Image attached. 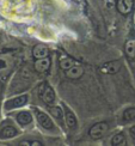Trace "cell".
Returning a JSON list of instances; mask_svg holds the SVG:
<instances>
[{
	"label": "cell",
	"instance_id": "7",
	"mask_svg": "<svg viewBox=\"0 0 135 146\" xmlns=\"http://www.w3.org/2000/svg\"><path fill=\"white\" fill-rule=\"evenodd\" d=\"M134 0H117V10L122 15H128L133 9Z\"/></svg>",
	"mask_w": 135,
	"mask_h": 146
},
{
	"label": "cell",
	"instance_id": "18",
	"mask_svg": "<svg viewBox=\"0 0 135 146\" xmlns=\"http://www.w3.org/2000/svg\"><path fill=\"white\" fill-rule=\"evenodd\" d=\"M68 1L72 3L73 5H75L80 11H86V9H87L86 0H68Z\"/></svg>",
	"mask_w": 135,
	"mask_h": 146
},
{
	"label": "cell",
	"instance_id": "14",
	"mask_svg": "<svg viewBox=\"0 0 135 146\" xmlns=\"http://www.w3.org/2000/svg\"><path fill=\"white\" fill-rule=\"evenodd\" d=\"M133 120H135V108H128L123 113V121L130 122Z\"/></svg>",
	"mask_w": 135,
	"mask_h": 146
},
{
	"label": "cell",
	"instance_id": "20",
	"mask_svg": "<svg viewBox=\"0 0 135 146\" xmlns=\"http://www.w3.org/2000/svg\"><path fill=\"white\" fill-rule=\"evenodd\" d=\"M22 145H35V146H42L41 141H23Z\"/></svg>",
	"mask_w": 135,
	"mask_h": 146
},
{
	"label": "cell",
	"instance_id": "19",
	"mask_svg": "<svg viewBox=\"0 0 135 146\" xmlns=\"http://www.w3.org/2000/svg\"><path fill=\"white\" fill-rule=\"evenodd\" d=\"M50 111H52V114L54 115V116L56 119H59V120H62V117L65 116L62 110H61V108H59V107H53L50 109Z\"/></svg>",
	"mask_w": 135,
	"mask_h": 146
},
{
	"label": "cell",
	"instance_id": "11",
	"mask_svg": "<svg viewBox=\"0 0 135 146\" xmlns=\"http://www.w3.org/2000/svg\"><path fill=\"white\" fill-rule=\"evenodd\" d=\"M49 67H50V60H49V58L37 59V61L35 62V70L37 72H47Z\"/></svg>",
	"mask_w": 135,
	"mask_h": 146
},
{
	"label": "cell",
	"instance_id": "9",
	"mask_svg": "<svg viewBox=\"0 0 135 146\" xmlns=\"http://www.w3.org/2000/svg\"><path fill=\"white\" fill-rule=\"evenodd\" d=\"M65 72H66V76L71 79H79L84 74V70L81 66H79V65H73L72 67L66 70Z\"/></svg>",
	"mask_w": 135,
	"mask_h": 146
},
{
	"label": "cell",
	"instance_id": "8",
	"mask_svg": "<svg viewBox=\"0 0 135 146\" xmlns=\"http://www.w3.org/2000/svg\"><path fill=\"white\" fill-rule=\"evenodd\" d=\"M121 67V64L118 61H109V62H105L102 67H101V71L103 73H107V74H114L116 73Z\"/></svg>",
	"mask_w": 135,
	"mask_h": 146
},
{
	"label": "cell",
	"instance_id": "4",
	"mask_svg": "<svg viewBox=\"0 0 135 146\" xmlns=\"http://www.w3.org/2000/svg\"><path fill=\"white\" fill-rule=\"evenodd\" d=\"M34 111H35V115H36V119H37V122L43 127L44 129L52 131L54 128L53 121L47 114H44L43 111H41V110H37V109H34Z\"/></svg>",
	"mask_w": 135,
	"mask_h": 146
},
{
	"label": "cell",
	"instance_id": "17",
	"mask_svg": "<svg viewBox=\"0 0 135 146\" xmlns=\"http://www.w3.org/2000/svg\"><path fill=\"white\" fill-rule=\"evenodd\" d=\"M126 52L130 58H135V41H128L127 42Z\"/></svg>",
	"mask_w": 135,
	"mask_h": 146
},
{
	"label": "cell",
	"instance_id": "16",
	"mask_svg": "<svg viewBox=\"0 0 135 146\" xmlns=\"http://www.w3.org/2000/svg\"><path fill=\"white\" fill-rule=\"evenodd\" d=\"M73 65H75V64L71 58H62L60 60V67L62 70H65V71L68 70L69 67H72Z\"/></svg>",
	"mask_w": 135,
	"mask_h": 146
},
{
	"label": "cell",
	"instance_id": "3",
	"mask_svg": "<svg viewBox=\"0 0 135 146\" xmlns=\"http://www.w3.org/2000/svg\"><path fill=\"white\" fill-rule=\"evenodd\" d=\"M28 95H22V96H17V97H13L9 101L5 102V109L6 110H12V109H16V108H21L23 106H25L28 103Z\"/></svg>",
	"mask_w": 135,
	"mask_h": 146
},
{
	"label": "cell",
	"instance_id": "1",
	"mask_svg": "<svg viewBox=\"0 0 135 146\" xmlns=\"http://www.w3.org/2000/svg\"><path fill=\"white\" fill-rule=\"evenodd\" d=\"M13 58L10 54L4 53L0 54V79L6 80L10 74V72L13 68Z\"/></svg>",
	"mask_w": 135,
	"mask_h": 146
},
{
	"label": "cell",
	"instance_id": "6",
	"mask_svg": "<svg viewBox=\"0 0 135 146\" xmlns=\"http://www.w3.org/2000/svg\"><path fill=\"white\" fill-rule=\"evenodd\" d=\"M64 115H65V120H66L67 126H68L71 129L77 128V126H78V121H77L75 115H74V113H73L68 107L65 106V104H64Z\"/></svg>",
	"mask_w": 135,
	"mask_h": 146
},
{
	"label": "cell",
	"instance_id": "13",
	"mask_svg": "<svg viewBox=\"0 0 135 146\" xmlns=\"http://www.w3.org/2000/svg\"><path fill=\"white\" fill-rule=\"evenodd\" d=\"M16 119H17V122L19 125H22V126L29 125L32 121V116H31V114H30L29 111H21V113H18Z\"/></svg>",
	"mask_w": 135,
	"mask_h": 146
},
{
	"label": "cell",
	"instance_id": "15",
	"mask_svg": "<svg viewBox=\"0 0 135 146\" xmlns=\"http://www.w3.org/2000/svg\"><path fill=\"white\" fill-rule=\"evenodd\" d=\"M111 144L114 146H123L126 145V139H124V135L123 134H116L115 137H113L111 139Z\"/></svg>",
	"mask_w": 135,
	"mask_h": 146
},
{
	"label": "cell",
	"instance_id": "21",
	"mask_svg": "<svg viewBox=\"0 0 135 146\" xmlns=\"http://www.w3.org/2000/svg\"><path fill=\"white\" fill-rule=\"evenodd\" d=\"M129 134H130L132 139H134V140H135V126L130 127V129H129Z\"/></svg>",
	"mask_w": 135,
	"mask_h": 146
},
{
	"label": "cell",
	"instance_id": "2",
	"mask_svg": "<svg viewBox=\"0 0 135 146\" xmlns=\"http://www.w3.org/2000/svg\"><path fill=\"white\" fill-rule=\"evenodd\" d=\"M38 96L41 97V100L48 106L53 104V103L55 102V98H56V97H55L54 90L49 86L48 84H42L38 88Z\"/></svg>",
	"mask_w": 135,
	"mask_h": 146
},
{
	"label": "cell",
	"instance_id": "12",
	"mask_svg": "<svg viewBox=\"0 0 135 146\" xmlns=\"http://www.w3.org/2000/svg\"><path fill=\"white\" fill-rule=\"evenodd\" d=\"M17 129L13 126H5L0 129V139H10L17 135Z\"/></svg>",
	"mask_w": 135,
	"mask_h": 146
},
{
	"label": "cell",
	"instance_id": "5",
	"mask_svg": "<svg viewBox=\"0 0 135 146\" xmlns=\"http://www.w3.org/2000/svg\"><path fill=\"white\" fill-rule=\"evenodd\" d=\"M108 131V123L107 122H99L91 127L89 134L92 139H99L104 135V133Z\"/></svg>",
	"mask_w": 135,
	"mask_h": 146
},
{
	"label": "cell",
	"instance_id": "10",
	"mask_svg": "<svg viewBox=\"0 0 135 146\" xmlns=\"http://www.w3.org/2000/svg\"><path fill=\"white\" fill-rule=\"evenodd\" d=\"M32 55L35 59H42V58H47L49 55V48L43 46V44H37L32 49Z\"/></svg>",
	"mask_w": 135,
	"mask_h": 146
}]
</instances>
